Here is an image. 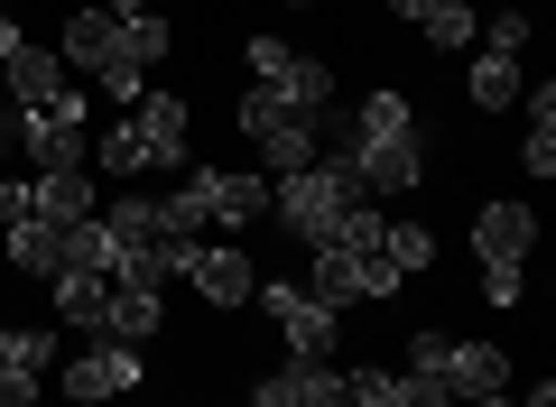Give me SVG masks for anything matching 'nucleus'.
<instances>
[{
  "label": "nucleus",
  "instance_id": "2",
  "mask_svg": "<svg viewBox=\"0 0 556 407\" xmlns=\"http://www.w3.org/2000/svg\"><path fill=\"white\" fill-rule=\"evenodd\" d=\"M408 370L417 380H437L445 398H492V389H510V352L492 343H455V333H408Z\"/></svg>",
  "mask_w": 556,
  "mask_h": 407
},
{
  "label": "nucleus",
  "instance_id": "22",
  "mask_svg": "<svg viewBox=\"0 0 556 407\" xmlns=\"http://www.w3.org/2000/svg\"><path fill=\"white\" fill-rule=\"evenodd\" d=\"M47 288H56V325H84V333L102 325V296H112V278H84V269H65V278H47Z\"/></svg>",
  "mask_w": 556,
  "mask_h": 407
},
{
  "label": "nucleus",
  "instance_id": "20",
  "mask_svg": "<svg viewBox=\"0 0 556 407\" xmlns=\"http://www.w3.org/2000/svg\"><path fill=\"white\" fill-rule=\"evenodd\" d=\"M269 93L288 102V112H325V102H334V65L325 56H288V75H278Z\"/></svg>",
  "mask_w": 556,
  "mask_h": 407
},
{
  "label": "nucleus",
  "instance_id": "31",
  "mask_svg": "<svg viewBox=\"0 0 556 407\" xmlns=\"http://www.w3.org/2000/svg\"><path fill=\"white\" fill-rule=\"evenodd\" d=\"M288 56H298L288 38H251V47H241V65H251V84H278V75H288Z\"/></svg>",
  "mask_w": 556,
  "mask_h": 407
},
{
  "label": "nucleus",
  "instance_id": "15",
  "mask_svg": "<svg viewBox=\"0 0 556 407\" xmlns=\"http://www.w3.org/2000/svg\"><path fill=\"white\" fill-rule=\"evenodd\" d=\"M102 204H93V167H56V176H38V222H56V232H75V222H93Z\"/></svg>",
  "mask_w": 556,
  "mask_h": 407
},
{
  "label": "nucleus",
  "instance_id": "18",
  "mask_svg": "<svg viewBox=\"0 0 556 407\" xmlns=\"http://www.w3.org/2000/svg\"><path fill=\"white\" fill-rule=\"evenodd\" d=\"M159 222H167V241H204V222H214V167H186L177 194L159 204Z\"/></svg>",
  "mask_w": 556,
  "mask_h": 407
},
{
  "label": "nucleus",
  "instance_id": "17",
  "mask_svg": "<svg viewBox=\"0 0 556 407\" xmlns=\"http://www.w3.org/2000/svg\"><path fill=\"white\" fill-rule=\"evenodd\" d=\"M214 222H223V232H251V222H269V176L214 167Z\"/></svg>",
  "mask_w": 556,
  "mask_h": 407
},
{
  "label": "nucleus",
  "instance_id": "21",
  "mask_svg": "<svg viewBox=\"0 0 556 407\" xmlns=\"http://www.w3.org/2000/svg\"><path fill=\"white\" fill-rule=\"evenodd\" d=\"M93 167H102V176H149V149H139V120H130V112H112V120H102Z\"/></svg>",
  "mask_w": 556,
  "mask_h": 407
},
{
  "label": "nucleus",
  "instance_id": "14",
  "mask_svg": "<svg viewBox=\"0 0 556 407\" xmlns=\"http://www.w3.org/2000/svg\"><path fill=\"white\" fill-rule=\"evenodd\" d=\"M390 20L427 28V47H445V56H464L482 28V0H390Z\"/></svg>",
  "mask_w": 556,
  "mask_h": 407
},
{
  "label": "nucleus",
  "instance_id": "32",
  "mask_svg": "<svg viewBox=\"0 0 556 407\" xmlns=\"http://www.w3.org/2000/svg\"><path fill=\"white\" fill-rule=\"evenodd\" d=\"M28 214H38V176H10V167H0V232L28 222Z\"/></svg>",
  "mask_w": 556,
  "mask_h": 407
},
{
  "label": "nucleus",
  "instance_id": "4",
  "mask_svg": "<svg viewBox=\"0 0 556 407\" xmlns=\"http://www.w3.org/2000/svg\"><path fill=\"white\" fill-rule=\"evenodd\" d=\"M260 315H269L278 333H288V352H298V361H325V352L343 343V306H325V296H306L298 278H260Z\"/></svg>",
  "mask_w": 556,
  "mask_h": 407
},
{
  "label": "nucleus",
  "instance_id": "12",
  "mask_svg": "<svg viewBox=\"0 0 556 407\" xmlns=\"http://www.w3.org/2000/svg\"><path fill=\"white\" fill-rule=\"evenodd\" d=\"M0 93L20 102V112H47V102H65V93H75V75H65V56H56V47H28V38H20V56L0 65Z\"/></svg>",
  "mask_w": 556,
  "mask_h": 407
},
{
  "label": "nucleus",
  "instance_id": "41",
  "mask_svg": "<svg viewBox=\"0 0 556 407\" xmlns=\"http://www.w3.org/2000/svg\"><path fill=\"white\" fill-rule=\"evenodd\" d=\"M0 167H10V120H0Z\"/></svg>",
  "mask_w": 556,
  "mask_h": 407
},
{
  "label": "nucleus",
  "instance_id": "3",
  "mask_svg": "<svg viewBox=\"0 0 556 407\" xmlns=\"http://www.w3.org/2000/svg\"><path fill=\"white\" fill-rule=\"evenodd\" d=\"M10 130H20V157H28L38 176H56V167H93V112H84V93L47 102V112H20Z\"/></svg>",
  "mask_w": 556,
  "mask_h": 407
},
{
  "label": "nucleus",
  "instance_id": "25",
  "mask_svg": "<svg viewBox=\"0 0 556 407\" xmlns=\"http://www.w3.org/2000/svg\"><path fill=\"white\" fill-rule=\"evenodd\" d=\"M112 259H121V251H112V232H102V214L65 232V269H84V278H112ZM65 269H56V278H65Z\"/></svg>",
  "mask_w": 556,
  "mask_h": 407
},
{
  "label": "nucleus",
  "instance_id": "37",
  "mask_svg": "<svg viewBox=\"0 0 556 407\" xmlns=\"http://www.w3.org/2000/svg\"><path fill=\"white\" fill-rule=\"evenodd\" d=\"M529 102V130H556V84H538V93H519Z\"/></svg>",
  "mask_w": 556,
  "mask_h": 407
},
{
  "label": "nucleus",
  "instance_id": "33",
  "mask_svg": "<svg viewBox=\"0 0 556 407\" xmlns=\"http://www.w3.org/2000/svg\"><path fill=\"white\" fill-rule=\"evenodd\" d=\"M47 361H56V333H47V325L10 333V370H47Z\"/></svg>",
  "mask_w": 556,
  "mask_h": 407
},
{
  "label": "nucleus",
  "instance_id": "13",
  "mask_svg": "<svg viewBox=\"0 0 556 407\" xmlns=\"http://www.w3.org/2000/svg\"><path fill=\"white\" fill-rule=\"evenodd\" d=\"M56 56H65V75H102V65L121 56V10H75V20H65V38H56Z\"/></svg>",
  "mask_w": 556,
  "mask_h": 407
},
{
  "label": "nucleus",
  "instance_id": "23",
  "mask_svg": "<svg viewBox=\"0 0 556 407\" xmlns=\"http://www.w3.org/2000/svg\"><path fill=\"white\" fill-rule=\"evenodd\" d=\"M380 259H390V278H417L437 259V232L427 222H380Z\"/></svg>",
  "mask_w": 556,
  "mask_h": 407
},
{
  "label": "nucleus",
  "instance_id": "11",
  "mask_svg": "<svg viewBox=\"0 0 556 407\" xmlns=\"http://www.w3.org/2000/svg\"><path fill=\"white\" fill-rule=\"evenodd\" d=\"M251 407H343V370H334V361H298V352H288V361L251 389Z\"/></svg>",
  "mask_w": 556,
  "mask_h": 407
},
{
  "label": "nucleus",
  "instance_id": "28",
  "mask_svg": "<svg viewBox=\"0 0 556 407\" xmlns=\"http://www.w3.org/2000/svg\"><path fill=\"white\" fill-rule=\"evenodd\" d=\"M371 407H455V398H445L437 380H417V370H390V380H380V398H371Z\"/></svg>",
  "mask_w": 556,
  "mask_h": 407
},
{
  "label": "nucleus",
  "instance_id": "38",
  "mask_svg": "<svg viewBox=\"0 0 556 407\" xmlns=\"http://www.w3.org/2000/svg\"><path fill=\"white\" fill-rule=\"evenodd\" d=\"M519 407H556V380H538V389H519Z\"/></svg>",
  "mask_w": 556,
  "mask_h": 407
},
{
  "label": "nucleus",
  "instance_id": "42",
  "mask_svg": "<svg viewBox=\"0 0 556 407\" xmlns=\"http://www.w3.org/2000/svg\"><path fill=\"white\" fill-rule=\"evenodd\" d=\"M0 370H10V333H0Z\"/></svg>",
  "mask_w": 556,
  "mask_h": 407
},
{
  "label": "nucleus",
  "instance_id": "40",
  "mask_svg": "<svg viewBox=\"0 0 556 407\" xmlns=\"http://www.w3.org/2000/svg\"><path fill=\"white\" fill-rule=\"evenodd\" d=\"M102 10H121V20H130V10H159V0H102Z\"/></svg>",
  "mask_w": 556,
  "mask_h": 407
},
{
  "label": "nucleus",
  "instance_id": "34",
  "mask_svg": "<svg viewBox=\"0 0 556 407\" xmlns=\"http://www.w3.org/2000/svg\"><path fill=\"white\" fill-rule=\"evenodd\" d=\"M519 167L547 186V176H556V130H529V139H519Z\"/></svg>",
  "mask_w": 556,
  "mask_h": 407
},
{
  "label": "nucleus",
  "instance_id": "7",
  "mask_svg": "<svg viewBox=\"0 0 556 407\" xmlns=\"http://www.w3.org/2000/svg\"><path fill=\"white\" fill-rule=\"evenodd\" d=\"M139 380H149V361H139V343H102V333H93V352H75V361H65V398H75V407L130 398Z\"/></svg>",
  "mask_w": 556,
  "mask_h": 407
},
{
  "label": "nucleus",
  "instance_id": "35",
  "mask_svg": "<svg viewBox=\"0 0 556 407\" xmlns=\"http://www.w3.org/2000/svg\"><path fill=\"white\" fill-rule=\"evenodd\" d=\"M482 296H492V306H519V296H529V269H482Z\"/></svg>",
  "mask_w": 556,
  "mask_h": 407
},
{
  "label": "nucleus",
  "instance_id": "10",
  "mask_svg": "<svg viewBox=\"0 0 556 407\" xmlns=\"http://www.w3.org/2000/svg\"><path fill=\"white\" fill-rule=\"evenodd\" d=\"M538 251V204H482L473 214V259L482 269H529Z\"/></svg>",
  "mask_w": 556,
  "mask_h": 407
},
{
  "label": "nucleus",
  "instance_id": "27",
  "mask_svg": "<svg viewBox=\"0 0 556 407\" xmlns=\"http://www.w3.org/2000/svg\"><path fill=\"white\" fill-rule=\"evenodd\" d=\"M353 130H417V102L380 84V93H362V102H353Z\"/></svg>",
  "mask_w": 556,
  "mask_h": 407
},
{
  "label": "nucleus",
  "instance_id": "6",
  "mask_svg": "<svg viewBox=\"0 0 556 407\" xmlns=\"http://www.w3.org/2000/svg\"><path fill=\"white\" fill-rule=\"evenodd\" d=\"M353 176L371 204H399L427 186V149H417V130H353Z\"/></svg>",
  "mask_w": 556,
  "mask_h": 407
},
{
  "label": "nucleus",
  "instance_id": "24",
  "mask_svg": "<svg viewBox=\"0 0 556 407\" xmlns=\"http://www.w3.org/2000/svg\"><path fill=\"white\" fill-rule=\"evenodd\" d=\"M519 93H529L519 84V56H473V112H510Z\"/></svg>",
  "mask_w": 556,
  "mask_h": 407
},
{
  "label": "nucleus",
  "instance_id": "16",
  "mask_svg": "<svg viewBox=\"0 0 556 407\" xmlns=\"http://www.w3.org/2000/svg\"><path fill=\"white\" fill-rule=\"evenodd\" d=\"M93 333H102V343H149V333H159V288H121V278H112Z\"/></svg>",
  "mask_w": 556,
  "mask_h": 407
},
{
  "label": "nucleus",
  "instance_id": "8",
  "mask_svg": "<svg viewBox=\"0 0 556 407\" xmlns=\"http://www.w3.org/2000/svg\"><path fill=\"white\" fill-rule=\"evenodd\" d=\"M306 259H316V269H306L316 288H306V296H325V306H353V296H390L399 288L380 251H343V241H325V251H306Z\"/></svg>",
  "mask_w": 556,
  "mask_h": 407
},
{
  "label": "nucleus",
  "instance_id": "30",
  "mask_svg": "<svg viewBox=\"0 0 556 407\" xmlns=\"http://www.w3.org/2000/svg\"><path fill=\"white\" fill-rule=\"evenodd\" d=\"M473 38L492 47V56H519V47H529V10H519V0H510V10H501V20H482Z\"/></svg>",
  "mask_w": 556,
  "mask_h": 407
},
{
  "label": "nucleus",
  "instance_id": "5",
  "mask_svg": "<svg viewBox=\"0 0 556 407\" xmlns=\"http://www.w3.org/2000/svg\"><path fill=\"white\" fill-rule=\"evenodd\" d=\"M167 278H195V296L204 306H251V288H260V269L241 259V241H167Z\"/></svg>",
  "mask_w": 556,
  "mask_h": 407
},
{
  "label": "nucleus",
  "instance_id": "36",
  "mask_svg": "<svg viewBox=\"0 0 556 407\" xmlns=\"http://www.w3.org/2000/svg\"><path fill=\"white\" fill-rule=\"evenodd\" d=\"M0 407H38V370H0Z\"/></svg>",
  "mask_w": 556,
  "mask_h": 407
},
{
  "label": "nucleus",
  "instance_id": "29",
  "mask_svg": "<svg viewBox=\"0 0 556 407\" xmlns=\"http://www.w3.org/2000/svg\"><path fill=\"white\" fill-rule=\"evenodd\" d=\"M93 84H102V102H112V112H130V102L149 93V65H130V56H112V65H102Z\"/></svg>",
  "mask_w": 556,
  "mask_h": 407
},
{
  "label": "nucleus",
  "instance_id": "26",
  "mask_svg": "<svg viewBox=\"0 0 556 407\" xmlns=\"http://www.w3.org/2000/svg\"><path fill=\"white\" fill-rule=\"evenodd\" d=\"M167 47H177V28H167L159 10H130V20H121V56H130V65H159Z\"/></svg>",
  "mask_w": 556,
  "mask_h": 407
},
{
  "label": "nucleus",
  "instance_id": "1",
  "mask_svg": "<svg viewBox=\"0 0 556 407\" xmlns=\"http://www.w3.org/2000/svg\"><path fill=\"white\" fill-rule=\"evenodd\" d=\"M353 204H371V194H362L343 167H325V157H316V167H298V176H269V222L298 241V251H325L334 222L353 214Z\"/></svg>",
  "mask_w": 556,
  "mask_h": 407
},
{
  "label": "nucleus",
  "instance_id": "9",
  "mask_svg": "<svg viewBox=\"0 0 556 407\" xmlns=\"http://www.w3.org/2000/svg\"><path fill=\"white\" fill-rule=\"evenodd\" d=\"M130 120H139L149 167H186V157H195V102H186V93H139Z\"/></svg>",
  "mask_w": 556,
  "mask_h": 407
},
{
  "label": "nucleus",
  "instance_id": "19",
  "mask_svg": "<svg viewBox=\"0 0 556 407\" xmlns=\"http://www.w3.org/2000/svg\"><path fill=\"white\" fill-rule=\"evenodd\" d=\"M0 251H10V269H20V278H56V269H65V232H56V222H38V214L10 222Z\"/></svg>",
  "mask_w": 556,
  "mask_h": 407
},
{
  "label": "nucleus",
  "instance_id": "39",
  "mask_svg": "<svg viewBox=\"0 0 556 407\" xmlns=\"http://www.w3.org/2000/svg\"><path fill=\"white\" fill-rule=\"evenodd\" d=\"M464 407H519V398H510V389H492V398H464Z\"/></svg>",
  "mask_w": 556,
  "mask_h": 407
}]
</instances>
